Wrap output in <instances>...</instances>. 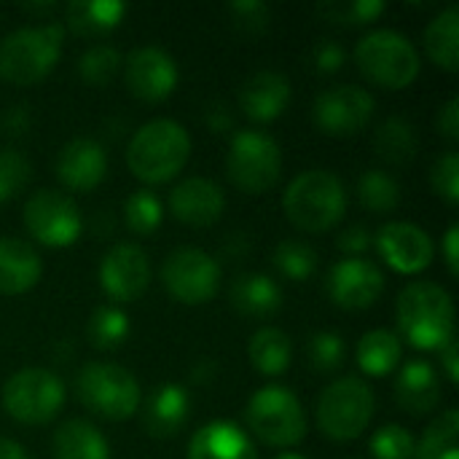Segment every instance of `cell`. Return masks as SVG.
I'll use <instances>...</instances> for the list:
<instances>
[{
    "mask_svg": "<svg viewBox=\"0 0 459 459\" xmlns=\"http://www.w3.org/2000/svg\"><path fill=\"white\" fill-rule=\"evenodd\" d=\"M86 339L100 352H116L129 339V317L116 304H102L86 323Z\"/></svg>",
    "mask_w": 459,
    "mask_h": 459,
    "instance_id": "1f68e13d",
    "label": "cell"
},
{
    "mask_svg": "<svg viewBox=\"0 0 459 459\" xmlns=\"http://www.w3.org/2000/svg\"><path fill=\"white\" fill-rule=\"evenodd\" d=\"M32 126V110L24 102H16L11 108H5V113L0 116V132L8 137H19Z\"/></svg>",
    "mask_w": 459,
    "mask_h": 459,
    "instance_id": "bcb514c9",
    "label": "cell"
},
{
    "mask_svg": "<svg viewBox=\"0 0 459 459\" xmlns=\"http://www.w3.org/2000/svg\"><path fill=\"white\" fill-rule=\"evenodd\" d=\"M65 382L40 366L16 371L3 385V409L22 425H48L65 406Z\"/></svg>",
    "mask_w": 459,
    "mask_h": 459,
    "instance_id": "30bf717a",
    "label": "cell"
},
{
    "mask_svg": "<svg viewBox=\"0 0 459 459\" xmlns=\"http://www.w3.org/2000/svg\"><path fill=\"white\" fill-rule=\"evenodd\" d=\"M124 81L134 97L161 102L178 86V62L161 46H137L124 59Z\"/></svg>",
    "mask_w": 459,
    "mask_h": 459,
    "instance_id": "2e32d148",
    "label": "cell"
},
{
    "mask_svg": "<svg viewBox=\"0 0 459 459\" xmlns=\"http://www.w3.org/2000/svg\"><path fill=\"white\" fill-rule=\"evenodd\" d=\"M65 43V24L46 22L19 27L0 40V78L13 86L43 81L59 62Z\"/></svg>",
    "mask_w": 459,
    "mask_h": 459,
    "instance_id": "277c9868",
    "label": "cell"
},
{
    "mask_svg": "<svg viewBox=\"0 0 459 459\" xmlns=\"http://www.w3.org/2000/svg\"><path fill=\"white\" fill-rule=\"evenodd\" d=\"M374 245L379 255L387 261V266H393L401 274H420L436 258V245L430 234L422 226L409 223V221L385 223L374 234Z\"/></svg>",
    "mask_w": 459,
    "mask_h": 459,
    "instance_id": "e0dca14e",
    "label": "cell"
},
{
    "mask_svg": "<svg viewBox=\"0 0 459 459\" xmlns=\"http://www.w3.org/2000/svg\"><path fill=\"white\" fill-rule=\"evenodd\" d=\"M371 145H374V151H377L379 159H385L387 164L403 167V164H409L417 156L420 134H417V129H414V124L409 118L390 116V118H385L377 126Z\"/></svg>",
    "mask_w": 459,
    "mask_h": 459,
    "instance_id": "4dcf8cb0",
    "label": "cell"
},
{
    "mask_svg": "<svg viewBox=\"0 0 459 459\" xmlns=\"http://www.w3.org/2000/svg\"><path fill=\"white\" fill-rule=\"evenodd\" d=\"M161 282L175 301L199 307L215 299L221 288V264L202 247H175L161 264Z\"/></svg>",
    "mask_w": 459,
    "mask_h": 459,
    "instance_id": "8fae6325",
    "label": "cell"
},
{
    "mask_svg": "<svg viewBox=\"0 0 459 459\" xmlns=\"http://www.w3.org/2000/svg\"><path fill=\"white\" fill-rule=\"evenodd\" d=\"M401 355H403L401 336H395L387 328H374L363 333L355 347V360L360 371L368 377H390L398 368Z\"/></svg>",
    "mask_w": 459,
    "mask_h": 459,
    "instance_id": "f546056e",
    "label": "cell"
},
{
    "mask_svg": "<svg viewBox=\"0 0 459 459\" xmlns=\"http://www.w3.org/2000/svg\"><path fill=\"white\" fill-rule=\"evenodd\" d=\"M293 97L290 78L277 70H258L253 73L239 89V108L250 121L269 124L280 118Z\"/></svg>",
    "mask_w": 459,
    "mask_h": 459,
    "instance_id": "ffe728a7",
    "label": "cell"
},
{
    "mask_svg": "<svg viewBox=\"0 0 459 459\" xmlns=\"http://www.w3.org/2000/svg\"><path fill=\"white\" fill-rule=\"evenodd\" d=\"M191 417V395L186 387L175 382H161L145 401L143 425L151 438H172L178 436Z\"/></svg>",
    "mask_w": 459,
    "mask_h": 459,
    "instance_id": "7402d4cb",
    "label": "cell"
},
{
    "mask_svg": "<svg viewBox=\"0 0 459 459\" xmlns=\"http://www.w3.org/2000/svg\"><path fill=\"white\" fill-rule=\"evenodd\" d=\"M438 363L449 379V385H457L459 382V358H457V333L438 350Z\"/></svg>",
    "mask_w": 459,
    "mask_h": 459,
    "instance_id": "c3c4849f",
    "label": "cell"
},
{
    "mask_svg": "<svg viewBox=\"0 0 459 459\" xmlns=\"http://www.w3.org/2000/svg\"><path fill=\"white\" fill-rule=\"evenodd\" d=\"M54 459H110L105 436L86 420H67L54 430L51 438Z\"/></svg>",
    "mask_w": 459,
    "mask_h": 459,
    "instance_id": "4316f807",
    "label": "cell"
},
{
    "mask_svg": "<svg viewBox=\"0 0 459 459\" xmlns=\"http://www.w3.org/2000/svg\"><path fill=\"white\" fill-rule=\"evenodd\" d=\"M355 62L371 83L385 89H406L422 70V59L411 38L390 27L366 32L355 46Z\"/></svg>",
    "mask_w": 459,
    "mask_h": 459,
    "instance_id": "5b68a950",
    "label": "cell"
},
{
    "mask_svg": "<svg viewBox=\"0 0 459 459\" xmlns=\"http://www.w3.org/2000/svg\"><path fill=\"white\" fill-rule=\"evenodd\" d=\"M43 261L38 250L19 237H0V293L22 296L38 285Z\"/></svg>",
    "mask_w": 459,
    "mask_h": 459,
    "instance_id": "cb8c5ba5",
    "label": "cell"
},
{
    "mask_svg": "<svg viewBox=\"0 0 459 459\" xmlns=\"http://www.w3.org/2000/svg\"><path fill=\"white\" fill-rule=\"evenodd\" d=\"M188 459H258V452L253 438L237 422L212 420L194 433Z\"/></svg>",
    "mask_w": 459,
    "mask_h": 459,
    "instance_id": "603a6c76",
    "label": "cell"
},
{
    "mask_svg": "<svg viewBox=\"0 0 459 459\" xmlns=\"http://www.w3.org/2000/svg\"><path fill=\"white\" fill-rule=\"evenodd\" d=\"M274 459H307L304 455H299V452H282V455H277Z\"/></svg>",
    "mask_w": 459,
    "mask_h": 459,
    "instance_id": "db71d44e",
    "label": "cell"
},
{
    "mask_svg": "<svg viewBox=\"0 0 459 459\" xmlns=\"http://www.w3.org/2000/svg\"><path fill=\"white\" fill-rule=\"evenodd\" d=\"M374 411V390L360 377H342L331 382L317 401V428L331 441H355L368 430Z\"/></svg>",
    "mask_w": 459,
    "mask_h": 459,
    "instance_id": "ba28073f",
    "label": "cell"
},
{
    "mask_svg": "<svg viewBox=\"0 0 459 459\" xmlns=\"http://www.w3.org/2000/svg\"><path fill=\"white\" fill-rule=\"evenodd\" d=\"M229 299H231V307L239 315L253 317V320H266V317L277 315L280 307H282V290H280V285L272 277L261 274V272L239 274L231 282Z\"/></svg>",
    "mask_w": 459,
    "mask_h": 459,
    "instance_id": "d4e9b609",
    "label": "cell"
},
{
    "mask_svg": "<svg viewBox=\"0 0 459 459\" xmlns=\"http://www.w3.org/2000/svg\"><path fill=\"white\" fill-rule=\"evenodd\" d=\"M226 210V194L212 178H186L169 191V212L194 229L212 226Z\"/></svg>",
    "mask_w": 459,
    "mask_h": 459,
    "instance_id": "ac0fdd59",
    "label": "cell"
},
{
    "mask_svg": "<svg viewBox=\"0 0 459 459\" xmlns=\"http://www.w3.org/2000/svg\"><path fill=\"white\" fill-rule=\"evenodd\" d=\"M24 229L46 247H70L83 231V218L73 196L56 188H40L24 202Z\"/></svg>",
    "mask_w": 459,
    "mask_h": 459,
    "instance_id": "7c38bea8",
    "label": "cell"
},
{
    "mask_svg": "<svg viewBox=\"0 0 459 459\" xmlns=\"http://www.w3.org/2000/svg\"><path fill=\"white\" fill-rule=\"evenodd\" d=\"M374 459H414L417 441L403 425H385L368 441Z\"/></svg>",
    "mask_w": 459,
    "mask_h": 459,
    "instance_id": "60d3db41",
    "label": "cell"
},
{
    "mask_svg": "<svg viewBox=\"0 0 459 459\" xmlns=\"http://www.w3.org/2000/svg\"><path fill=\"white\" fill-rule=\"evenodd\" d=\"M247 430L272 449H290L307 436V414L301 401L285 385H266L245 406Z\"/></svg>",
    "mask_w": 459,
    "mask_h": 459,
    "instance_id": "8992f818",
    "label": "cell"
},
{
    "mask_svg": "<svg viewBox=\"0 0 459 459\" xmlns=\"http://www.w3.org/2000/svg\"><path fill=\"white\" fill-rule=\"evenodd\" d=\"M282 172V151L277 140L261 129L234 132L226 151V175L245 194L269 191Z\"/></svg>",
    "mask_w": 459,
    "mask_h": 459,
    "instance_id": "9c48e42d",
    "label": "cell"
},
{
    "mask_svg": "<svg viewBox=\"0 0 459 459\" xmlns=\"http://www.w3.org/2000/svg\"><path fill=\"white\" fill-rule=\"evenodd\" d=\"M430 186L433 191L452 207L459 204V153L446 151L433 161L430 169Z\"/></svg>",
    "mask_w": 459,
    "mask_h": 459,
    "instance_id": "b9f144b4",
    "label": "cell"
},
{
    "mask_svg": "<svg viewBox=\"0 0 459 459\" xmlns=\"http://www.w3.org/2000/svg\"><path fill=\"white\" fill-rule=\"evenodd\" d=\"M307 360L317 374H333L347 360V344L333 331H317L307 339Z\"/></svg>",
    "mask_w": 459,
    "mask_h": 459,
    "instance_id": "f35d334b",
    "label": "cell"
},
{
    "mask_svg": "<svg viewBox=\"0 0 459 459\" xmlns=\"http://www.w3.org/2000/svg\"><path fill=\"white\" fill-rule=\"evenodd\" d=\"M393 398L401 406V411L411 417H425L436 411V406L441 403V377L433 368V363L414 358L406 366H401L395 374Z\"/></svg>",
    "mask_w": 459,
    "mask_h": 459,
    "instance_id": "44dd1931",
    "label": "cell"
},
{
    "mask_svg": "<svg viewBox=\"0 0 459 459\" xmlns=\"http://www.w3.org/2000/svg\"><path fill=\"white\" fill-rule=\"evenodd\" d=\"M56 178L70 191H91L108 175V153L91 137L67 140L56 153Z\"/></svg>",
    "mask_w": 459,
    "mask_h": 459,
    "instance_id": "d6986e66",
    "label": "cell"
},
{
    "mask_svg": "<svg viewBox=\"0 0 459 459\" xmlns=\"http://www.w3.org/2000/svg\"><path fill=\"white\" fill-rule=\"evenodd\" d=\"M457 242H459V226H449V231L444 234V261L449 266V274L457 277L459 274V253H457Z\"/></svg>",
    "mask_w": 459,
    "mask_h": 459,
    "instance_id": "f907efd6",
    "label": "cell"
},
{
    "mask_svg": "<svg viewBox=\"0 0 459 459\" xmlns=\"http://www.w3.org/2000/svg\"><path fill=\"white\" fill-rule=\"evenodd\" d=\"M100 285L116 307L137 301L151 285L148 253L134 242L113 245L100 261Z\"/></svg>",
    "mask_w": 459,
    "mask_h": 459,
    "instance_id": "5bb4252c",
    "label": "cell"
},
{
    "mask_svg": "<svg viewBox=\"0 0 459 459\" xmlns=\"http://www.w3.org/2000/svg\"><path fill=\"white\" fill-rule=\"evenodd\" d=\"M285 218L309 234L331 231L347 212V188L331 169L299 172L282 194Z\"/></svg>",
    "mask_w": 459,
    "mask_h": 459,
    "instance_id": "3957f363",
    "label": "cell"
},
{
    "mask_svg": "<svg viewBox=\"0 0 459 459\" xmlns=\"http://www.w3.org/2000/svg\"><path fill=\"white\" fill-rule=\"evenodd\" d=\"M425 51L446 73L459 70V5H446L425 27Z\"/></svg>",
    "mask_w": 459,
    "mask_h": 459,
    "instance_id": "f1b7e54d",
    "label": "cell"
},
{
    "mask_svg": "<svg viewBox=\"0 0 459 459\" xmlns=\"http://www.w3.org/2000/svg\"><path fill=\"white\" fill-rule=\"evenodd\" d=\"M395 320L401 336L414 350H441L455 336V304L438 282H411L395 301Z\"/></svg>",
    "mask_w": 459,
    "mask_h": 459,
    "instance_id": "6da1fadb",
    "label": "cell"
},
{
    "mask_svg": "<svg viewBox=\"0 0 459 459\" xmlns=\"http://www.w3.org/2000/svg\"><path fill=\"white\" fill-rule=\"evenodd\" d=\"M436 126L438 132L457 143L459 140V97H449L441 108H438V116H436Z\"/></svg>",
    "mask_w": 459,
    "mask_h": 459,
    "instance_id": "7dc6e473",
    "label": "cell"
},
{
    "mask_svg": "<svg viewBox=\"0 0 459 459\" xmlns=\"http://www.w3.org/2000/svg\"><path fill=\"white\" fill-rule=\"evenodd\" d=\"M204 121H207V126H210L212 132H218V134H221V132H229V129L234 126V116H231V110H229L226 102H218V105L207 108Z\"/></svg>",
    "mask_w": 459,
    "mask_h": 459,
    "instance_id": "681fc988",
    "label": "cell"
},
{
    "mask_svg": "<svg viewBox=\"0 0 459 459\" xmlns=\"http://www.w3.org/2000/svg\"><path fill=\"white\" fill-rule=\"evenodd\" d=\"M358 199L371 212H393L401 204L403 194L401 183L387 169H366L358 178Z\"/></svg>",
    "mask_w": 459,
    "mask_h": 459,
    "instance_id": "836d02e7",
    "label": "cell"
},
{
    "mask_svg": "<svg viewBox=\"0 0 459 459\" xmlns=\"http://www.w3.org/2000/svg\"><path fill=\"white\" fill-rule=\"evenodd\" d=\"M75 395L86 411L108 422H124L140 409L137 379L116 363H86L75 377Z\"/></svg>",
    "mask_w": 459,
    "mask_h": 459,
    "instance_id": "52a82bcc",
    "label": "cell"
},
{
    "mask_svg": "<svg viewBox=\"0 0 459 459\" xmlns=\"http://www.w3.org/2000/svg\"><path fill=\"white\" fill-rule=\"evenodd\" d=\"M414 459H459V411L446 409L422 433Z\"/></svg>",
    "mask_w": 459,
    "mask_h": 459,
    "instance_id": "d6a6232c",
    "label": "cell"
},
{
    "mask_svg": "<svg viewBox=\"0 0 459 459\" xmlns=\"http://www.w3.org/2000/svg\"><path fill=\"white\" fill-rule=\"evenodd\" d=\"M307 62L309 67L317 73V75H333L342 70V65L347 62V51L339 40L333 38H320L317 43H312L309 54H307Z\"/></svg>",
    "mask_w": 459,
    "mask_h": 459,
    "instance_id": "7bdbcfd3",
    "label": "cell"
},
{
    "mask_svg": "<svg viewBox=\"0 0 459 459\" xmlns=\"http://www.w3.org/2000/svg\"><path fill=\"white\" fill-rule=\"evenodd\" d=\"M22 8L40 16V13H54V11H56V3H51V0H48V3H22Z\"/></svg>",
    "mask_w": 459,
    "mask_h": 459,
    "instance_id": "f5cc1de1",
    "label": "cell"
},
{
    "mask_svg": "<svg viewBox=\"0 0 459 459\" xmlns=\"http://www.w3.org/2000/svg\"><path fill=\"white\" fill-rule=\"evenodd\" d=\"M124 221L132 234L151 237L164 223V204L151 188H137L124 204Z\"/></svg>",
    "mask_w": 459,
    "mask_h": 459,
    "instance_id": "8d00e7d4",
    "label": "cell"
},
{
    "mask_svg": "<svg viewBox=\"0 0 459 459\" xmlns=\"http://www.w3.org/2000/svg\"><path fill=\"white\" fill-rule=\"evenodd\" d=\"M247 358L253 368L264 377H280L293 360V342L285 331L274 325L258 328L247 342Z\"/></svg>",
    "mask_w": 459,
    "mask_h": 459,
    "instance_id": "83f0119b",
    "label": "cell"
},
{
    "mask_svg": "<svg viewBox=\"0 0 459 459\" xmlns=\"http://www.w3.org/2000/svg\"><path fill=\"white\" fill-rule=\"evenodd\" d=\"M234 22L239 30H245L247 35H261L269 30V19H272V11L266 3L261 0H234L229 5Z\"/></svg>",
    "mask_w": 459,
    "mask_h": 459,
    "instance_id": "ee69618b",
    "label": "cell"
},
{
    "mask_svg": "<svg viewBox=\"0 0 459 459\" xmlns=\"http://www.w3.org/2000/svg\"><path fill=\"white\" fill-rule=\"evenodd\" d=\"M377 113V100L368 89L339 83L317 94L312 105V121L323 134L352 137L360 134Z\"/></svg>",
    "mask_w": 459,
    "mask_h": 459,
    "instance_id": "4fadbf2b",
    "label": "cell"
},
{
    "mask_svg": "<svg viewBox=\"0 0 459 459\" xmlns=\"http://www.w3.org/2000/svg\"><path fill=\"white\" fill-rule=\"evenodd\" d=\"M274 266L282 277L304 282L317 272V250L304 239H282L274 247Z\"/></svg>",
    "mask_w": 459,
    "mask_h": 459,
    "instance_id": "74e56055",
    "label": "cell"
},
{
    "mask_svg": "<svg viewBox=\"0 0 459 459\" xmlns=\"http://www.w3.org/2000/svg\"><path fill=\"white\" fill-rule=\"evenodd\" d=\"M325 288L339 309L360 312L382 299L385 274L368 258H342L331 266Z\"/></svg>",
    "mask_w": 459,
    "mask_h": 459,
    "instance_id": "9a60e30c",
    "label": "cell"
},
{
    "mask_svg": "<svg viewBox=\"0 0 459 459\" xmlns=\"http://www.w3.org/2000/svg\"><path fill=\"white\" fill-rule=\"evenodd\" d=\"M374 245V234L368 226L363 223H352L347 226L339 237H336V247L347 255V258H363Z\"/></svg>",
    "mask_w": 459,
    "mask_h": 459,
    "instance_id": "f6af8a7d",
    "label": "cell"
},
{
    "mask_svg": "<svg viewBox=\"0 0 459 459\" xmlns=\"http://www.w3.org/2000/svg\"><path fill=\"white\" fill-rule=\"evenodd\" d=\"M0 459H30L24 446L16 444L13 438H0Z\"/></svg>",
    "mask_w": 459,
    "mask_h": 459,
    "instance_id": "816d5d0a",
    "label": "cell"
},
{
    "mask_svg": "<svg viewBox=\"0 0 459 459\" xmlns=\"http://www.w3.org/2000/svg\"><path fill=\"white\" fill-rule=\"evenodd\" d=\"M382 13H385V0H320L317 3V16L342 27L371 24Z\"/></svg>",
    "mask_w": 459,
    "mask_h": 459,
    "instance_id": "e575fe53",
    "label": "cell"
},
{
    "mask_svg": "<svg viewBox=\"0 0 459 459\" xmlns=\"http://www.w3.org/2000/svg\"><path fill=\"white\" fill-rule=\"evenodd\" d=\"M191 156V137L175 118L145 121L126 145V167L148 186L167 183L180 175Z\"/></svg>",
    "mask_w": 459,
    "mask_h": 459,
    "instance_id": "7a4b0ae2",
    "label": "cell"
},
{
    "mask_svg": "<svg viewBox=\"0 0 459 459\" xmlns=\"http://www.w3.org/2000/svg\"><path fill=\"white\" fill-rule=\"evenodd\" d=\"M126 16V3L121 0H70L65 5L67 27L81 38H100L113 32Z\"/></svg>",
    "mask_w": 459,
    "mask_h": 459,
    "instance_id": "484cf974",
    "label": "cell"
},
{
    "mask_svg": "<svg viewBox=\"0 0 459 459\" xmlns=\"http://www.w3.org/2000/svg\"><path fill=\"white\" fill-rule=\"evenodd\" d=\"M32 178L30 159L16 148H0V204L19 196Z\"/></svg>",
    "mask_w": 459,
    "mask_h": 459,
    "instance_id": "ab89813d",
    "label": "cell"
},
{
    "mask_svg": "<svg viewBox=\"0 0 459 459\" xmlns=\"http://www.w3.org/2000/svg\"><path fill=\"white\" fill-rule=\"evenodd\" d=\"M124 67V56L110 43H94L78 56V75L89 86H108Z\"/></svg>",
    "mask_w": 459,
    "mask_h": 459,
    "instance_id": "d590c367",
    "label": "cell"
}]
</instances>
